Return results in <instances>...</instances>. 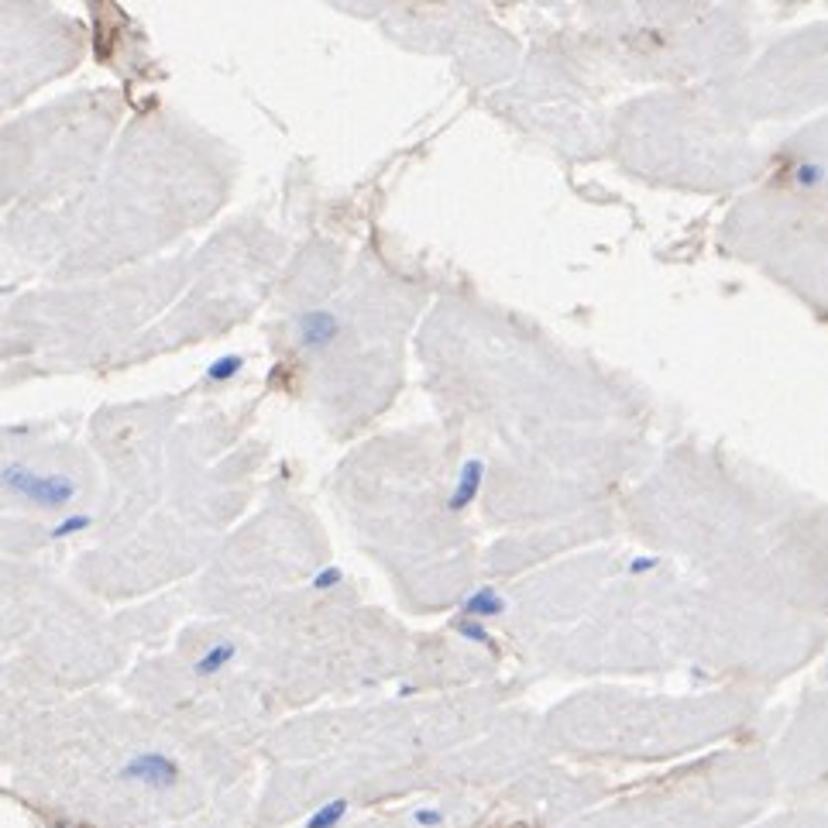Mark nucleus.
<instances>
[{"label":"nucleus","instance_id":"obj_1","mask_svg":"<svg viewBox=\"0 0 828 828\" xmlns=\"http://www.w3.org/2000/svg\"><path fill=\"white\" fill-rule=\"evenodd\" d=\"M0 492L14 495L35 509H66L76 498V485L66 474H42L21 461L0 465Z\"/></svg>","mask_w":828,"mask_h":828},{"label":"nucleus","instance_id":"obj_2","mask_svg":"<svg viewBox=\"0 0 828 828\" xmlns=\"http://www.w3.org/2000/svg\"><path fill=\"white\" fill-rule=\"evenodd\" d=\"M121 780L152 787V791H172L182 780V767H179V760L169 756V752L141 750V752H134L128 763L121 767Z\"/></svg>","mask_w":828,"mask_h":828},{"label":"nucleus","instance_id":"obj_3","mask_svg":"<svg viewBox=\"0 0 828 828\" xmlns=\"http://www.w3.org/2000/svg\"><path fill=\"white\" fill-rule=\"evenodd\" d=\"M340 330H344V323H340V316L330 310H307L296 316V340H299V347L310 351V354L330 351L337 344V337H340Z\"/></svg>","mask_w":828,"mask_h":828},{"label":"nucleus","instance_id":"obj_4","mask_svg":"<svg viewBox=\"0 0 828 828\" xmlns=\"http://www.w3.org/2000/svg\"><path fill=\"white\" fill-rule=\"evenodd\" d=\"M482 482H485V461H478V458L465 461L461 474H458V485H454V492L447 498V513H465L467 506L478 498V492H482Z\"/></svg>","mask_w":828,"mask_h":828},{"label":"nucleus","instance_id":"obj_5","mask_svg":"<svg viewBox=\"0 0 828 828\" xmlns=\"http://www.w3.org/2000/svg\"><path fill=\"white\" fill-rule=\"evenodd\" d=\"M234 660H237V647H234L231 640H220V643H213V647H207L196 657L193 673L196 677H217V673L227 671Z\"/></svg>","mask_w":828,"mask_h":828},{"label":"nucleus","instance_id":"obj_6","mask_svg":"<svg viewBox=\"0 0 828 828\" xmlns=\"http://www.w3.org/2000/svg\"><path fill=\"white\" fill-rule=\"evenodd\" d=\"M347 811H351V801H347V798H334V801L313 808V815L307 818V825L303 828H337L347 818Z\"/></svg>","mask_w":828,"mask_h":828},{"label":"nucleus","instance_id":"obj_7","mask_svg":"<svg viewBox=\"0 0 828 828\" xmlns=\"http://www.w3.org/2000/svg\"><path fill=\"white\" fill-rule=\"evenodd\" d=\"M244 371V354H220V358H213L207 368V378L213 382V386H227V382H234L237 375Z\"/></svg>","mask_w":828,"mask_h":828},{"label":"nucleus","instance_id":"obj_8","mask_svg":"<svg viewBox=\"0 0 828 828\" xmlns=\"http://www.w3.org/2000/svg\"><path fill=\"white\" fill-rule=\"evenodd\" d=\"M90 526H93V519L86 516V513H69V516H62L52 529H49V537H52V540H69V537H76V533H86Z\"/></svg>","mask_w":828,"mask_h":828},{"label":"nucleus","instance_id":"obj_9","mask_svg":"<svg viewBox=\"0 0 828 828\" xmlns=\"http://www.w3.org/2000/svg\"><path fill=\"white\" fill-rule=\"evenodd\" d=\"M310 588H313V592H334V588H344V570L337 568V564L320 568L310 577Z\"/></svg>","mask_w":828,"mask_h":828},{"label":"nucleus","instance_id":"obj_10","mask_svg":"<svg viewBox=\"0 0 828 828\" xmlns=\"http://www.w3.org/2000/svg\"><path fill=\"white\" fill-rule=\"evenodd\" d=\"M794 179H798V186H818V182L825 179V169L818 162H801L798 172H794Z\"/></svg>","mask_w":828,"mask_h":828},{"label":"nucleus","instance_id":"obj_11","mask_svg":"<svg viewBox=\"0 0 828 828\" xmlns=\"http://www.w3.org/2000/svg\"><path fill=\"white\" fill-rule=\"evenodd\" d=\"M413 822L419 828H437L443 822V811H437V808H416Z\"/></svg>","mask_w":828,"mask_h":828}]
</instances>
